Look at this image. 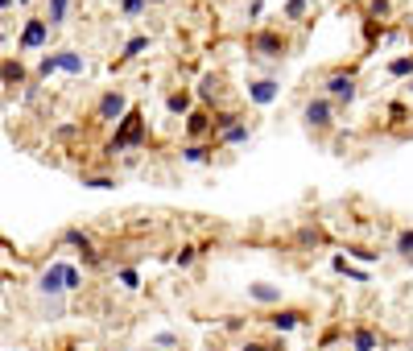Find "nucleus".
<instances>
[{"instance_id": "obj_3", "label": "nucleus", "mask_w": 413, "mask_h": 351, "mask_svg": "<svg viewBox=\"0 0 413 351\" xmlns=\"http://www.w3.org/2000/svg\"><path fill=\"white\" fill-rule=\"evenodd\" d=\"M290 50H293L290 33L277 29V25H261V29L248 33V54H252V58H285Z\"/></svg>"}, {"instance_id": "obj_26", "label": "nucleus", "mask_w": 413, "mask_h": 351, "mask_svg": "<svg viewBox=\"0 0 413 351\" xmlns=\"http://www.w3.org/2000/svg\"><path fill=\"white\" fill-rule=\"evenodd\" d=\"M392 252H397V257H405V260H413V228H401V232H397Z\"/></svg>"}, {"instance_id": "obj_38", "label": "nucleus", "mask_w": 413, "mask_h": 351, "mask_svg": "<svg viewBox=\"0 0 413 351\" xmlns=\"http://www.w3.org/2000/svg\"><path fill=\"white\" fill-rule=\"evenodd\" d=\"M389 120H392V124L409 120V108H405V104H389Z\"/></svg>"}, {"instance_id": "obj_42", "label": "nucleus", "mask_w": 413, "mask_h": 351, "mask_svg": "<svg viewBox=\"0 0 413 351\" xmlns=\"http://www.w3.org/2000/svg\"><path fill=\"white\" fill-rule=\"evenodd\" d=\"M13 4H21V9H33V0H13Z\"/></svg>"}, {"instance_id": "obj_20", "label": "nucleus", "mask_w": 413, "mask_h": 351, "mask_svg": "<svg viewBox=\"0 0 413 351\" xmlns=\"http://www.w3.org/2000/svg\"><path fill=\"white\" fill-rule=\"evenodd\" d=\"M54 58H58V70L62 74H83L87 70V58L79 50H54Z\"/></svg>"}, {"instance_id": "obj_12", "label": "nucleus", "mask_w": 413, "mask_h": 351, "mask_svg": "<svg viewBox=\"0 0 413 351\" xmlns=\"http://www.w3.org/2000/svg\"><path fill=\"white\" fill-rule=\"evenodd\" d=\"M149 46H153V38H149V33H132V38L120 46V54L112 58V70H120V67H128V62H137V58H141Z\"/></svg>"}, {"instance_id": "obj_41", "label": "nucleus", "mask_w": 413, "mask_h": 351, "mask_svg": "<svg viewBox=\"0 0 413 351\" xmlns=\"http://www.w3.org/2000/svg\"><path fill=\"white\" fill-rule=\"evenodd\" d=\"M240 351H268V343H261V339H248Z\"/></svg>"}, {"instance_id": "obj_43", "label": "nucleus", "mask_w": 413, "mask_h": 351, "mask_svg": "<svg viewBox=\"0 0 413 351\" xmlns=\"http://www.w3.org/2000/svg\"><path fill=\"white\" fill-rule=\"evenodd\" d=\"M405 91H409V95H413V74H409V79H405Z\"/></svg>"}, {"instance_id": "obj_45", "label": "nucleus", "mask_w": 413, "mask_h": 351, "mask_svg": "<svg viewBox=\"0 0 413 351\" xmlns=\"http://www.w3.org/2000/svg\"><path fill=\"white\" fill-rule=\"evenodd\" d=\"M145 4H149V9H153V4H166V0H145Z\"/></svg>"}, {"instance_id": "obj_8", "label": "nucleus", "mask_w": 413, "mask_h": 351, "mask_svg": "<svg viewBox=\"0 0 413 351\" xmlns=\"http://www.w3.org/2000/svg\"><path fill=\"white\" fill-rule=\"evenodd\" d=\"M33 74L25 67L21 54H0V87H25Z\"/></svg>"}, {"instance_id": "obj_10", "label": "nucleus", "mask_w": 413, "mask_h": 351, "mask_svg": "<svg viewBox=\"0 0 413 351\" xmlns=\"http://www.w3.org/2000/svg\"><path fill=\"white\" fill-rule=\"evenodd\" d=\"M62 264H67V260H54V264H46V269L38 273V294H42V298H62V294H67Z\"/></svg>"}, {"instance_id": "obj_35", "label": "nucleus", "mask_w": 413, "mask_h": 351, "mask_svg": "<svg viewBox=\"0 0 413 351\" xmlns=\"http://www.w3.org/2000/svg\"><path fill=\"white\" fill-rule=\"evenodd\" d=\"M347 257H356V260H364V264H372V260H380V252H376V248H364V244H351V248H347Z\"/></svg>"}, {"instance_id": "obj_15", "label": "nucleus", "mask_w": 413, "mask_h": 351, "mask_svg": "<svg viewBox=\"0 0 413 351\" xmlns=\"http://www.w3.org/2000/svg\"><path fill=\"white\" fill-rule=\"evenodd\" d=\"M191 108H195V91H191V87H174V91H166V112H170L174 120H186Z\"/></svg>"}, {"instance_id": "obj_37", "label": "nucleus", "mask_w": 413, "mask_h": 351, "mask_svg": "<svg viewBox=\"0 0 413 351\" xmlns=\"http://www.w3.org/2000/svg\"><path fill=\"white\" fill-rule=\"evenodd\" d=\"M79 133H83L79 124H58V128H54V140H74Z\"/></svg>"}, {"instance_id": "obj_6", "label": "nucleus", "mask_w": 413, "mask_h": 351, "mask_svg": "<svg viewBox=\"0 0 413 351\" xmlns=\"http://www.w3.org/2000/svg\"><path fill=\"white\" fill-rule=\"evenodd\" d=\"M128 108H132L128 91H120V87H108V91L96 99V124H116V120L128 112Z\"/></svg>"}, {"instance_id": "obj_14", "label": "nucleus", "mask_w": 413, "mask_h": 351, "mask_svg": "<svg viewBox=\"0 0 413 351\" xmlns=\"http://www.w3.org/2000/svg\"><path fill=\"white\" fill-rule=\"evenodd\" d=\"M277 95H281V83L277 79H252L248 83V104H256V108H268Z\"/></svg>"}, {"instance_id": "obj_39", "label": "nucleus", "mask_w": 413, "mask_h": 351, "mask_svg": "<svg viewBox=\"0 0 413 351\" xmlns=\"http://www.w3.org/2000/svg\"><path fill=\"white\" fill-rule=\"evenodd\" d=\"M223 330H232V335L244 330V318H240V314H227V318H223Z\"/></svg>"}, {"instance_id": "obj_25", "label": "nucleus", "mask_w": 413, "mask_h": 351, "mask_svg": "<svg viewBox=\"0 0 413 351\" xmlns=\"http://www.w3.org/2000/svg\"><path fill=\"white\" fill-rule=\"evenodd\" d=\"M116 9H120L124 21H137V17H145V13H149L145 0H116Z\"/></svg>"}, {"instance_id": "obj_30", "label": "nucleus", "mask_w": 413, "mask_h": 351, "mask_svg": "<svg viewBox=\"0 0 413 351\" xmlns=\"http://www.w3.org/2000/svg\"><path fill=\"white\" fill-rule=\"evenodd\" d=\"M83 186L87 190H112L116 178H112V174H83Z\"/></svg>"}, {"instance_id": "obj_23", "label": "nucleus", "mask_w": 413, "mask_h": 351, "mask_svg": "<svg viewBox=\"0 0 413 351\" xmlns=\"http://www.w3.org/2000/svg\"><path fill=\"white\" fill-rule=\"evenodd\" d=\"M62 244L74 248V252H91V248H96V244H91V235L83 232V228H67V232H62Z\"/></svg>"}, {"instance_id": "obj_32", "label": "nucleus", "mask_w": 413, "mask_h": 351, "mask_svg": "<svg viewBox=\"0 0 413 351\" xmlns=\"http://www.w3.org/2000/svg\"><path fill=\"white\" fill-rule=\"evenodd\" d=\"M38 99H42V83H38V79H29V83L21 87V108H33Z\"/></svg>"}, {"instance_id": "obj_44", "label": "nucleus", "mask_w": 413, "mask_h": 351, "mask_svg": "<svg viewBox=\"0 0 413 351\" xmlns=\"http://www.w3.org/2000/svg\"><path fill=\"white\" fill-rule=\"evenodd\" d=\"M4 9H13V0H0V13H4Z\"/></svg>"}, {"instance_id": "obj_33", "label": "nucleus", "mask_w": 413, "mask_h": 351, "mask_svg": "<svg viewBox=\"0 0 413 351\" xmlns=\"http://www.w3.org/2000/svg\"><path fill=\"white\" fill-rule=\"evenodd\" d=\"M322 240H327L322 228H302V232H298V244H302V248H315V244H322Z\"/></svg>"}, {"instance_id": "obj_2", "label": "nucleus", "mask_w": 413, "mask_h": 351, "mask_svg": "<svg viewBox=\"0 0 413 351\" xmlns=\"http://www.w3.org/2000/svg\"><path fill=\"white\" fill-rule=\"evenodd\" d=\"M322 95L335 108H351L360 99V83H356V67H335L322 74Z\"/></svg>"}, {"instance_id": "obj_1", "label": "nucleus", "mask_w": 413, "mask_h": 351, "mask_svg": "<svg viewBox=\"0 0 413 351\" xmlns=\"http://www.w3.org/2000/svg\"><path fill=\"white\" fill-rule=\"evenodd\" d=\"M145 140H149V120H145V112L132 104V108L116 120V133L103 140V157H116L120 149H141Z\"/></svg>"}, {"instance_id": "obj_18", "label": "nucleus", "mask_w": 413, "mask_h": 351, "mask_svg": "<svg viewBox=\"0 0 413 351\" xmlns=\"http://www.w3.org/2000/svg\"><path fill=\"white\" fill-rule=\"evenodd\" d=\"M240 120H248L240 108H219V112H211V137L227 133V128H232V124H240ZM211 137H207V140H211Z\"/></svg>"}, {"instance_id": "obj_16", "label": "nucleus", "mask_w": 413, "mask_h": 351, "mask_svg": "<svg viewBox=\"0 0 413 351\" xmlns=\"http://www.w3.org/2000/svg\"><path fill=\"white\" fill-rule=\"evenodd\" d=\"M248 140H252V124H248V120H240V124H232L227 133L211 137V145H215V149H236V145H248Z\"/></svg>"}, {"instance_id": "obj_4", "label": "nucleus", "mask_w": 413, "mask_h": 351, "mask_svg": "<svg viewBox=\"0 0 413 351\" xmlns=\"http://www.w3.org/2000/svg\"><path fill=\"white\" fill-rule=\"evenodd\" d=\"M50 38H54V33H50V25L42 21V13H29V17H25V25H21V33H17V54L25 58V54L46 50Z\"/></svg>"}, {"instance_id": "obj_19", "label": "nucleus", "mask_w": 413, "mask_h": 351, "mask_svg": "<svg viewBox=\"0 0 413 351\" xmlns=\"http://www.w3.org/2000/svg\"><path fill=\"white\" fill-rule=\"evenodd\" d=\"M248 298L256 306H281V289L277 285H265V281H252L248 285Z\"/></svg>"}, {"instance_id": "obj_29", "label": "nucleus", "mask_w": 413, "mask_h": 351, "mask_svg": "<svg viewBox=\"0 0 413 351\" xmlns=\"http://www.w3.org/2000/svg\"><path fill=\"white\" fill-rule=\"evenodd\" d=\"M62 277H67V294H79V289L87 285V281H83V269H79V264H71V260H67V269H62Z\"/></svg>"}, {"instance_id": "obj_31", "label": "nucleus", "mask_w": 413, "mask_h": 351, "mask_svg": "<svg viewBox=\"0 0 413 351\" xmlns=\"http://www.w3.org/2000/svg\"><path fill=\"white\" fill-rule=\"evenodd\" d=\"M195 260H198V248H195V244H182V248L174 252V264H178V269H191Z\"/></svg>"}, {"instance_id": "obj_13", "label": "nucleus", "mask_w": 413, "mask_h": 351, "mask_svg": "<svg viewBox=\"0 0 413 351\" xmlns=\"http://www.w3.org/2000/svg\"><path fill=\"white\" fill-rule=\"evenodd\" d=\"M71 9H74V0H42V21L50 25V33L71 21Z\"/></svg>"}, {"instance_id": "obj_21", "label": "nucleus", "mask_w": 413, "mask_h": 351, "mask_svg": "<svg viewBox=\"0 0 413 351\" xmlns=\"http://www.w3.org/2000/svg\"><path fill=\"white\" fill-rule=\"evenodd\" d=\"M219 95H223V74H215V70H211V74H203V83H198V95H195V99H203V108H207V104H211V99H219Z\"/></svg>"}, {"instance_id": "obj_46", "label": "nucleus", "mask_w": 413, "mask_h": 351, "mask_svg": "<svg viewBox=\"0 0 413 351\" xmlns=\"http://www.w3.org/2000/svg\"><path fill=\"white\" fill-rule=\"evenodd\" d=\"M0 42H4V29H0Z\"/></svg>"}, {"instance_id": "obj_17", "label": "nucleus", "mask_w": 413, "mask_h": 351, "mask_svg": "<svg viewBox=\"0 0 413 351\" xmlns=\"http://www.w3.org/2000/svg\"><path fill=\"white\" fill-rule=\"evenodd\" d=\"M182 162L186 165L215 162V145H211V140H186V145H182Z\"/></svg>"}, {"instance_id": "obj_28", "label": "nucleus", "mask_w": 413, "mask_h": 351, "mask_svg": "<svg viewBox=\"0 0 413 351\" xmlns=\"http://www.w3.org/2000/svg\"><path fill=\"white\" fill-rule=\"evenodd\" d=\"M413 74V54H397L389 62V79H409Z\"/></svg>"}, {"instance_id": "obj_22", "label": "nucleus", "mask_w": 413, "mask_h": 351, "mask_svg": "<svg viewBox=\"0 0 413 351\" xmlns=\"http://www.w3.org/2000/svg\"><path fill=\"white\" fill-rule=\"evenodd\" d=\"M331 269H335V273H343V277H351V281H360V285H368V273H364V269H356V264L343 257V252H335V257H331Z\"/></svg>"}, {"instance_id": "obj_24", "label": "nucleus", "mask_w": 413, "mask_h": 351, "mask_svg": "<svg viewBox=\"0 0 413 351\" xmlns=\"http://www.w3.org/2000/svg\"><path fill=\"white\" fill-rule=\"evenodd\" d=\"M392 17V0H368V21L385 25Z\"/></svg>"}, {"instance_id": "obj_34", "label": "nucleus", "mask_w": 413, "mask_h": 351, "mask_svg": "<svg viewBox=\"0 0 413 351\" xmlns=\"http://www.w3.org/2000/svg\"><path fill=\"white\" fill-rule=\"evenodd\" d=\"M116 281H120V289H128V294L141 289V273L137 269H116Z\"/></svg>"}, {"instance_id": "obj_11", "label": "nucleus", "mask_w": 413, "mask_h": 351, "mask_svg": "<svg viewBox=\"0 0 413 351\" xmlns=\"http://www.w3.org/2000/svg\"><path fill=\"white\" fill-rule=\"evenodd\" d=\"M347 347L351 351H380L385 347V335L376 327H368V323H356V327L347 330Z\"/></svg>"}, {"instance_id": "obj_40", "label": "nucleus", "mask_w": 413, "mask_h": 351, "mask_svg": "<svg viewBox=\"0 0 413 351\" xmlns=\"http://www.w3.org/2000/svg\"><path fill=\"white\" fill-rule=\"evenodd\" d=\"M265 13V0H248V17H261Z\"/></svg>"}, {"instance_id": "obj_9", "label": "nucleus", "mask_w": 413, "mask_h": 351, "mask_svg": "<svg viewBox=\"0 0 413 351\" xmlns=\"http://www.w3.org/2000/svg\"><path fill=\"white\" fill-rule=\"evenodd\" d=\"M182 137L186 140H207L211 137V108L195 104V108L186 112V120H182Z\"/></svg>"}, {"instance_id": "obj_7", "label": "nucleus", "mask_w": 413, "mask_h": 351, "mask_svg": "<svg viewBox=\"0 0 413 351\" xmlns=\"http://www.w3.org/2000/svg\"><path fill=\"white\" fill-rule=\"evenodd\" d=\"M265 323L277 330V335H290V330L306 327V323H310V314H306L302 306H277L273 314H265Z\"/></svg>"}, {"instance_id": "obj_5", "label": "nucleus", "mask_w": 413, "mask_h": 351, "mask_svg": "<svg viewBox=\"0 0 413 351\" xmlns=\"http://www.w3.org/2000/svg\"><path fill=\"white\" fill-rule=\"evenodd\" d=\"M302 124H306L310 133H331V128H335V104H331L327 95H310V99L302 104Z\"/></svg>"}, {"instance_id": "obj_36", "label": "nucleus", "mask_w": 413, "mask_h": 351, "mask_svg": "<svg viewBox=\"0 0 413 351\" xmlns=\"http://www.w3.org/2000/svg\"><path fill=\"white\" fill-rule=\"evenodd\" d=\"M178 343H182V339H178L174 330H157V335H153V347H178Z\"/></svg>"}, {"instance_id": "obj_27", "label": "nucleus", "mask_w": 413, "mask_h": 351, "mask_svg": "<svg viewBox=\"0 0 413 351\" xmlns=\"http://www.w3.org/2000/svg\"><path fill=\"white\" fill-rule=\"evenodd\" d=\"M306 9H310V0H285V9H281V17H285V25H293V21H306Z\"/></svg>"}]
</instances>
